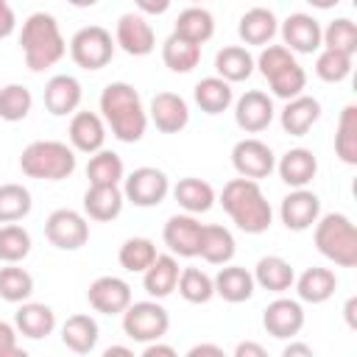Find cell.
<instances>
[{
	"mask_svg": "<svg viewBox=\"0 0 357 357\" xmlns=\"http://www.w3.org/2000/svg\"><path fill=\"white\" fill-rule=\"evenodd\" d=\"M282 42L290 53H315L321 50V22L312 14L296 11L279 25Z\"/></svg>",
	"mask_w": 357,
	"mask_h": 357,
	"instance_id": "e0dca14e",
	"label": "cell"
},
{
	"mask_svg": "<svg viewBox=\"0 0 357 357\" xmlns=\"http://www.w3.org/2000/svg\"><path fill=\"white\" fill-rule=\"evenodd\" d=\"M31 192L22 184H0V223H17L31 215Z\"/></svg>",
	"mask_w": 357,
	"mask_h": 357,
	"instance_id": "ee69618b",
	"label": "cell"
},
{
	"mask_svg": "<svg viewBox=\"0 0 357 357\" xmlns=\"http://www.w3.org/2000/svg\"><path fill=\"white\" fill-rule=\"evenodd\" d=\"M315 248L321 257L335 262L337 268H354L357 265V229L349 215L343 212H326L315 220Z\"/></svg>",
	"mask_w": 357,
	"mask_h": 357,
	"instance_id": "5b68a950",
	"label": "cell"
},
{
	"mask_svg": "<svg viewBox=\"0 0 357 357\" xmlns=\"http://www.w3.org/2000/svg\"><path fill=\"white\" fill-rule=\"evenodd\" d=\"M114 45L128 53V56H148L156 47V33L153 25L145 20V14L139 11H128L117 20L114 28Z\"/></svg>",
	"mask_w": 357,
	"mask_h": 357,
	"instance_id": "8fae6325",
	"label": "cell"
},
{
	"mask_svg": "<svg viewBox=\"0 0 357 357\" xmlns=\"http://www.w3.org/2000/svg\"><path fill=\"white\" fill-rule=\"evenodd\" d=\"M296 293H298V301H307V304H324L335 296L337 290V276L335 271L329 268H321V265H312L307 268L301 276H296Z\"/></svg>",
	"mask_w": 357,
	"mask_h": 357,
	"instance_id": "83f0119b",
	"label": "cell"
},
{
	"mask_svg": "<svg viewBox=\"0 0 357 357\" xmlns=\"http://www.w3.org/2000/svg\"><path fill=\"white\" fill-rule=\"evenodd\" d=\"M262 326L271 337L276 340H287L296 337L304 329V307L296 298H284L279 293V298H273L265 310H262Z\"/></svg>",
	"mask_w": 357,
	"mask_h": 357,
	"instance_id": "7c38bea8",
	"label": "cell"
},
{
	"mask_svg": "<svg viewBox=\"0 0 357 357\" xmlns=\"http://www.w3.org/2000/svg\"><path fill=\"white\" fill-rule=\"evenodd\" d=\"M237 33L245 45H257V47H265L271 45V39L279 33V20L271 8H262V6H254L248 8L240 22H237Z\"/></svg>",
	"mask_w": 357,
	"mask_h": 357,
	"instance_id": "d4e9b609",
	"label": "cell"
},
{
	"mask_svg": "<svg viewBox=\"0 0 357 357\" xmlns=\"http://www.w3.org/2000/svg\"><path fill=\"white\" fill-rule=\"evenodd\" d=\"M20 170L28 178H39V181L70 178L75 170V151L59 139H36L22 148Z\"/></svg>",
	"mask_w": 357,
	"mask_h": 357,
	"instance_id": "277c9868",
	"label": "cell"
},
{
	"mask_svg": "<svg viewBox=\"0 0 357 357\" xmlns=\"http://www.w3.org/2000/svg\"><path fill=\"white\" fill-rule=\"evenodd\" d=\"M234 357H265V346H259L254 340H243L234 346Z\"/></svg>",
	"mask_w": 357,
	"mask_h": 357,
	"instance_id": "f5cc1de1",
	"label": "cell"
},
{
	"mask_svg": "<svg viewBox=\"0 0 357 357\" xmlns=\"http://www.w3.org/2000/svg\"><path fill=\"white\" fill-rule=\"evenodd\" d=\"M351 59L349 53H340V50H329L324 47L315 59V75L326 84H340L351 75Z\"/></svg>",
	"mask_w": 357,
	"mask_h": 357,
	"instance_id": "7dc6e473",
	"label": "cell"
},
{
	"mask_svg": "<svg viewBox=\"0 0 357 357\" xmlns=\"http://www.w3.org/2000/svg\"><path fill=\"white\" fill-rule=\"evenodd\" d=\"M237 245H234V234L220 226V223H204L201 226V243H198V257L209 265H226L231 262Z\"/></svg>",
	"mask_w": 357,
	"mask_h": 357,
	"instance_id": "4316f807",
	"label": "cell"
},
{
	"mask_svg": "<svg viewBox=\"0 0 357 357\" xmlns=\"http://www.w3.org/2000/svg\"><path fill=\"white\" fill-rule=\"evenodd\" d=\"M70 148L81 153H95L106 145V123L95 112H73L70 117Z\"/></svg>",
	"mask_w": 357,
	"mask_h": 357,
	"instance_id": "d6986e66",
	"label": "cell"
},
{
	"mask_svg": "<svg viewBox=\"0 0 357 357\" xmlns=\"http://www.w3.org/2000/svg\"><path fill=\"white\" fill-rule=\"evenodd\" d=\"M0 3H6V0H0Z\"/></svg>",
	"mask_w": 357,
	"mask_h": 357,
	"instance_id": "6125c7cd",
	"label": "cell"
},
{
	"mask_svg": "<svg viewBox=\"0 0 357 357\" xmlns=\"http://www.w3.org/2000/svg\"><path fill=\"white\" fill-rule=\"evenodd\" d=\"M178 296L190 304H206L215 296V282L206 271L201 268H181L178 273V284H176Z\"/></svg>",
	"mask_w": 357,
	"mask_h": 357,
	"instance_id": "60d3db41",
	"label": "cell"
},
{
	"mask_svg": "<svg viewBox=\"0 0 357 357\" xmlns=\"http://www.w3.org/2000/svg\"><path fill=\"white\" fill-rule=\"evenodd\" d=\"M153 259H156V245L148 237H128L117 251V262L128 273H142Z\"/></svg>",
	"mask_w": 357,
	"mask_h": 357,
	"instance_id": "b9f144b4",
	"label": "cell"
},
{
	"mask_svg": "<svg viewBox=\"0 0 357 357\" xmlns=\"http://www.w3.org/2000/svg\"><path fill=\"white\" fill-rule=\"evenodd\" d=\"M198 354H215V357H223V349L215 346V343H198L187 351V357H198Z\"/></svg>",
	"mask_w": 357,
	"mask_h": 357,
	"instance_id": "db71d44e",
	"label": "cell"
},
{
	"mask_svg": "<svg viewBox=\"0 0 357 357\" xmlns=\"http://www.w3.org/2000/svg\"><path fill=\"white\" fill-rule=\"evenodd\" d=\"M321 120V103L312 95H296L284 103V109L279 112V123L284 128V134L290 137H304L315 123Z\"/></svg>",
	"mask_w": 357,
	"mask_h": 357,
	"instance_id": "7402d4cb",
	"label": "cell"
},
{
	"mask_svg": "<svg viewBox=\"0 0 357 357\" xmlns=\"http://www.w3.org/2000/svg\"><path fill=\"white\" fill-rule=\"evenodd\" d=\"M17 326L8 321H0V357H25V351L17 343Z\"/></svg>",
	"mask_w": 357,
	"mask_h": 357,
	"instance_id": "c3c4849f",
	"label": "cell"
},
{
	"mask_svg": "<svg viewBox=\"0 0 357 357\" xmlns=\"http://www.w3.org/2000/svg\"><path fill=\"white\" fill-rule=\"evenodd\" d=\"M215 73L223 81H229V84H240V81L251 78V73H254V56L243 45H226V47H220L215 53Z\"/></svg>",
	"mask_w": 357,
	"mask_h": 357,
	"instance_id": "d6a6232c",
	"label": "cell"
},
{
	"mask_svg": "<svg viewBox=\"0 0 357 357\" xmlns=\"http://www.w3.org/2000/svg\"><path fill=\"white\" fill-rule=\"evenodd\" d=\"M31 234L20 223L0 226V262H22L31 254Z\"/></svg>",
	"mask_w": 357,
	"mask_h": 357,
	"instance_id": "bcb514c9",
	"label": "cell"
},
{
	"mask_svg": "<svg viewBox=\"0 0 357 357\" xmlns=\"http://www.w3.org/2000/svg\"><path fill=\"white\" fill-rule=\"evenodd\" d=\"M190 3H192V6H198V3H201V0H190Z\"/></svg>",
	"mask_w": 357,
	"mask_h": 357,
	"instance_id": "94428289",
	"label": "cell"
},
{
	"mask_svg": "<svg viewBox=\"0 0 357 357\" xmlns=\"http://www.w3.org/2000/svg\"><path fill=\"white\" fill-rule=\"evenodd\" d=\"M148 120L162 134H178L190 123V106L176 92H156L148 106Z\"/></svg>",
	"mask_w": 357,
	"mask_h": 357,
	"instance_id": "2e32d148",
	"label": "cell"
},
{
	"mask_svg": "<svg viewBox=\"0 0 357 357\" xmlns=\"http://www.w3.org/2000/svg\"><path fill=\"white\" fill-rule=\"evenodd\" d=\"M354 310H357V298L351 296V298L346 301V307H343V315H346V324H349V329H357V318H354Z\"/></svg>",
	"mask_w": 357,
	"mask_h": 357,
	"instance_id": "9f6ffc18",
	"label": "cell"
},
{
	"mask_svg": "<svg viewBox=\"0 0 357 357\" xmlns=\"http://www.w3.org/2000/svg\"><path fill=\"white\" fill-rule=\"evenodd\" d=\"M100 117L120 142H139L148 131V112L139 92L126 81H112L100 92Z\"/></svg>",
	"mask_w": 357,
	"mask_h": 357,
	"instance_id": "6da1fadb",
	"label": "cell"
},
{
	"mask_svg": "<svg viewBox=\"0 0 357 357\" xmlns=\"http://www.w3.org/2000/svg\"><path fill=\"white\" fill-rule=\"evenodd\" d=\"M279 218L290 231H307L321 218V198L307 187H293V192L282 198Z\"/></svg>",
	"mask_w": 357,
	"mask_h": 357,
	"instance_id": "4fadbf2b",
	"label": "cell"
},
{
	"mask_svg": "<svg viewBox=\"0 0 357 357\" xmlns=\"http://www.w3.org/2000/svg\"><path fill=\"white\" fill-rule=\"evenodd\" d=\"M254 282H257L262 290L279 296V293H287V290L293 287L296 271H293V265H290L287 259H282V257H276V254H268V257H262V259L257 262V268H254Z\"/></svg>",
	"mask_w": 357,
	"mask_h": 357,
	"instance_id": "1f68e13d",
	"label": "cell"
},
{
	"mask_svg": "<svg viewBox=\"0 0 357 357\" xmlns=\"http://www.w3.org/2000/svg\"><path fill=\"white\" fill-rule=\"evenodd\" d=\"M100 329L98 321L86 312H75L61 324V343L75 354H89L98 346Z\"/></svg>",
	"mask_w": 357,
	"mask_h": 357,
	"instance_id": "f546056e",
	"label": "cell"
},
{
	"mask_svg": "<svg viewBox=\"0 0 357 357\" xmlns=\"http://www.w3.org/2000/svg\"><path fill=\"white\" fill-rule=\"evenodd\" d=\"M284 357H296V354H304V357H312L315 351H312V346H307V343H290V346H284V351H282Z\"/></svg>",
	"mask_w": 357,
	"mask_h": 357,
	"instance_id": "11a10c76",
	"label": "cell"
},
{
	"mask_svg": "<svg viewBox=\"0 0 357 357\" xmlns=\"http://www.w3.org/2000/svg\"><path fill=\"white\" fill-rule=\"evenodd\" d=\"M167 192H170V178L159 167L145 165V167H137L128 176H123V195L134 206H142V209L159 206L167 198Z\"/></svg>",
	"mask_w": 357,
	"mask_h": 357,
	"instance_id": "ba28073f",
	"label": "cell"
},
{
	"mask_svg": "<svg viewBox=\"0 0 357 357\" xmlns=\"http://www.w3.org/2000/svg\"><path fill=\"white\" fill-rule=\"evenodd\" d=\"M162 61L170 73H190L201 61V45L181 39L178 33H170L162 42Z\"/></svg>",
	"mask_w": 357,
	"mask_h": 357,
	"instance_id": "d590c367",
	"label": "cell"
},
{
	"mask_svg": "<svg viewBox=\"0 0 357 357\" xmlns=\"http://www.w3.org/2000/svg\"><path fill=\"white\" fill-rule=\"evenodd\" d=\"M212 282H215V296H220V298L229 301V304H243V301H248V298L254 296V287H257L254 273H251L248 268L231 265V262H226V265L212 276Z\"/></svg>",
	"mask_w": 357,
	"mask_h": 357,
	"instance_id": "603a6c76",
	"label": "cell"
},
{
	"mask_svg": "<svg viewBox=\"0 0 357 357\" xmlns=\"http://www.w3.org/2000/svg\"><path fill=\"white\" fill-rule=\"evenodd\" d=\"M321 47H329V50H340V53L354 56L357 53V25L349 17L332 20L326 28H321Z\"/></svg>",
	"mask_w": 357,
	"mask_h": 357,
	"instance_id": "f6af8a7d",
	"label": "cell"
},
{
	"mask_svg": "<svg viewBox=\"0 0 357 357\" xmlns=\"http://www.w3.org/2000/svg\"><path fill=\"white\" fill-rule=\"evenodd\" d=\"M134 3H137L139 14H151V17H159V14H165V11L170 8V3H173V0H134Z\"/></svg>",
	"mask_w": 357,
	"mask_h": 357,
	"instance_id": "f907efd6",
	"label": "cell"
},
{
	"mask_svg": "<svg viewBox=\"0 0 357 357\" xmlns=\"http://www.w3.org/2000/svg\"><path fill=\"white\" fill-rule=\"evenodd\" d=\"M70 6H75V8H92L98 0H67Z\"/></svg>",
	"mask_w": 357,
	"mask_h": 357,
	"instance_id": "91938a15",
	"label": "cell"
},
{
	"mask_svg": "<svg viewBox=\"0 0 357 357\" xmlns=\"http://www.w3.org/2000/svg\"><path fill=\"white\" fill-rule=\"evenodd\" d=\"M218 201H220L223 212L231 218V223L245 234H262L273 223V209H271L259 181H254V178L240 176V178L226 181Z\"/></svg>",
	"mask_w": 357,
	"mask_h": 357,
	"instance_id": "7a4b0ae2",
	"label": "cell"
},
{
	"mask_svg": "<svg viewBox=\"0 0 357 357\" xmlns=\"http://www.w3.org/2000/svg\"><path fill=\"white\" fill-rule=\"evenodd\" d=\"M17 31V14L8 3H0V39L11 36Z\"/></svg>",
	"mask_w": 357,
	"mask_h": 357,
	"instance_id": "681fc988",
	"label": "cell"
},
{
	"mask_svg": "<svg viewBox=\"0 0 357 357\" xmlns=\"http://www.w3.org/2000/svg\"><path fill=\"white\" fill-rule=\"evenodd\" d=\"M192 98L201 106V112H206V114H223L234 103V89L220 75H209V78H201L195 84Z\"/></svg>",
	"mask_w": 357,
	"mask_h": 357,
	"instance_id": "836d02e7",
	"label": "cell"
},
{
	"mask_svg": "<svg viewBox=\"0 0 357 357\" xmlns=\"http://www.w3.org/2000/svg\"><path fill=\"white\" fill-rule=\"evenodd\" d=\"M45 237L61 251H78L89 240V220L75 209H53L45 220Z\"/></svg>",
	"mask_w": 357,
	"mask_h": 357,
	"instance_id": "9c48e42d",
	"label": "cell"
},
{
	"mask_svg": "<svg viewBox=\"0 0 357 357\" xmlns=\"http://www.w3.org/2000/svg\"><path fill=\"white\" fill-rule=\"evenodd\" d=\"M81 98H84V92H81V84L75 75L59 73L45 84V109L53 117H67V114L78 112Z\"/></svg>",
	"mask_w": 357,
	"mask_h": 357,
	"instance_id": "ffe728a7",
	"label": "cell"
},
{
	"mask_svg": "<svg viewBox=\"0 0 357 357\" xmlns=\"http://www.w3.org/2000/svg\"><path fill=\"white\" fill-rule=\"evenodd\" d=\"M114 36L103 25L78 28L70 39V59L81 70H103L114 56Z\"/></svg>",
	"mask_w": 357,
	"mask_h": 357,
	"instance_id": "52a82bcc",
	"label": "cell"
},
{
	"mask_svg": "<svg viewBox=\"0 0 357 357\" xmlns=\"http://www.w3.org/2000/svg\"><path fill=\"white\" fill-rule=\"evenodd\" d=\"M123 176H126V165L114 151L100 148V151L89 153V162H86L89 184H120Z\"/></svg>",
	"mask_w": 357,
	"mask_h": 357,
	"instance_id": "8d00e7d4",
	"label": "cell"
},
{
	"mask_svg": "<svg viewBox=\"0 0 357 357\" xmlns=\"http://www.w3.org/2000/svg\"><path fill=\"white\" fill-rule=\"evenodd\" d=\"M265 81H268L273 98L290 100V98H296V95L304 92V86H307V73H304V67L293 59V61H287L284 67H279L276 73H271Z\"/></svg>",
	"mask_w": 357,
	"mask_h": 357,
	"instance_id": "f35d334b",
	"label": "cell"
},
{
	"mask_svg": "<svg viewBox=\"0 0 357 357\" xmlns=\"http://www.w3.org/2000/svg\"><path fill=\"white\" fill-rule=\"evenodd\" d=\"M20 45L25 56V67L31 73H42L53 64H59L67 53V42L61 36V28L53 14L47 11H33L20 31Z\"/></svg>",
	"mask_w": 357,
	"mask_h": 357,
	"instance_id": "3957f363",
	"label": "cell"
},
{
	"mask_svg": "<svg viewBox=\"0 0 357 357\" xmlns=\"http://www.w3.org/2000/svg\"><path fill=\"white\" fill-rule=\"evenodd\" d=\"M178 259L173 254H156V259L142 271V287L151 298H167L178 284Z\"/></svg>",
	"mask_w": 357,
	"mask_h": 357,
	"instance_id": "cb8c5ba5",
	"label": "cell"
},
{
	"mask_svg": "<svg viewBox=\"0 0 357 357\" xmlns=\"http://www.w3.org/2000/svg\"><path fill=\"white\" fill-rule=\"evenodd\" d=\"M86 301L100 315H120L134 301L131 284L120 276H98L86 290Z\"/></svg>",
	"mask_w": 357,
	"mask_h": 357,
	"instance_id": "9a60e30c",
	"label": "cell"
},
{
	"mask_svg": "<svg viewBox=\"0 0 357 357\" xmlns=\"http://www.w3.org/2000/svg\"><path fill=\"white\" fill-rule=\"evenodd\" d=\"M335 153L346 165H357V106L349 103L340 112L337 134H335Z\"/></svg>",
	"mask_w": 357,
	"mask_h": 357,
	"instance_id": "ab89813d",
	"label": "cell"
},
{
	"mask_svg": "<svg viewBox=\"0 0 357 357\" xmlns=\"http://www.w3.org/2000/svg\"><path fill=\"white\" fill-rule=\"evenodd\" d=\"M33 95L22 84H6L0 86V120L6 123H20L31 114Z\"/></svg>",
	"mask_w": 357,
	"mask_h": 357,
	"instance_id": "7bdbcfd3",
	"label": "cell"
},
{
	"mask_svg": "<svg viewBox=\"0 0 357 357\" xmlns=\"http://www.w3.org/2000/svg\"><path fill=\"white\" fill-rule=\"evenodd\" d=\"M14 326L20 335L42 340L56 329V312L42 301H20V310L14 312Z\"/></svg>",
	"mask_w": 357,
	"mask_h": 357,
	"instance_id": "484cf974",
	"label": "cell"
},
{
	"mask_svg": "<svg viewBox=\"0 0 357 357\" xmlns=\"http://www.w3.org/2000/svg\"><path fill=\"white\" fill-rule=\"evenodd\" d=\"M126 195L120 184H89L84 192V215L98 223H109L123 212Z\"/></svg>",
	"mask_w": 357,
	"mask_h": 357,
	"instance_id": "44dd1931",
	"label": "cell"
},
{
	"mask_svg": "<svg viewBox=\"0 0 357 357\" xmlns=\"http://www.w3.org/2000/svg\"><path fill=\"white\" fill-rule=\"evenodd\" d=\"M120 315H123V332H126V337H131L137 343L162 340L167 335V329H170V315L159 304V298L131 301Z\"/></svg>",
	"mask_w": 357,
	"mask_h": 357,
	"instance_id": "8992f818",
	"label": "cell"
},
{
	"mask_svg": "<svg viewBox=\"0 0 357 357\" xmlns=\"http://www.w3.org/2000/svg\"><path fill=\"white\" fill-rule=\"evenodd\" d=\"M231 165L240 176L259 181L276 170V156L268 142H262L257 137H245L231 148Z\"/></svg>",
	"mask_w": 357,
	"mask_h": 357,
	"instance_id": "30bf717a",
	"label": "cell"
},
{
	"mask_svg": "<svg viewBox=\"0 0 357 357\" xmlns=\"http://www.w3.org/2000/svg\"><path fill=\"white\" fill-rule=\"evenodd\" d=\"M312 8H321V11H326V8H335L340 0H307Z\"/></svg>",
	"mask_w": 357,
	"mask_h": 357,
	"instance_id": "680465c9",
	"label": "cell"
},
{
	"mask_svg": "<svg viewBox=\"0 0 357 357\" xmlns=\"http://www.w3.org/2000/svg\"><path fill=\"white\" fill-rule=\"evenodd\" d=\"M273 98L262 89H248L234 100V123L245 134H259L273 123Z\"/></svg>",
	"mask_w": 357,
	"mask_h": 357,
	"instance_id": "5bb4252c",
	"label": "cell"
},
{
	"mask_svg": "<svg viewBox=\"0 0 357 357\" xmlns=\"http://www.w3.org/2000/svg\"><path fill=\"white\" fill-rule=\"evenodd\" d=\"M276 170L287 187H307L318 173V159L310 148H290L276 162Z\"/></svg>",
	"mask_w": 357,
	"mask_h": 357,
	"instance_id": "f1b7e54d",
	"label": "cell"
},
{
	"mask_svg": "<svg viewBox=\"0 0 357 357\" xmlns=\"http://www.w3.org/2000/svg\"><path fill=\"white\" fill-rule=\"evenodd\" d=\"M112 354H123V357H134V351H131L128 346H109V349L103 351V357H112Z\"/></svg>",
	"mask_w": 357,
	"mask_h": 357,
	"instance_id": "6f0895ef",
	"label": "cell"
},
{
	"mask_svg": "<svg viewBox=\"0 0 357 357\" xmlns=\"http://www.w3.org/2000/svg\"><path fill=\"white\" fill-rule=\"evenodd\" d=\"M173 33H178V36L187 39V42L204 45V42H209L212 33H215V17H212L204 6H190V8H184V11L178 14Z\"/></svg>",
	"mask_w": 357,
	"mask_h": 357,
	"instance_id": "e575fe53",
	"label": "cell"
},
{
	"mask_svg": "<svg viewBox=\"0 0 357 357\" xmlns=\"http://www.w3.org/2000/svg\"><path fill=\"white\" fill-rule=\"evenodd\" d=\"M31 293H33V276L17 262H6L0 268V298L8 304H20L28 301Z\"/></svg>",
	"mask_w": 357,
	"mask_h": 357,
	"instance_id": "74e56055",
	"label": "cell"
},
{
	"mask_svg": "<svg viewBox=\"0 0 357 357\" xmlns=\"http://www.w3.org/2000/svg\"><path fill=\"white\" fill-rule=\"evenodd\" d=\"M201 226L195 215L184 212V215H170L165 229H162V240L170 248L173 257H198V243H201Z\"/></svg>",
	"mask_w": 357,
	"mask_h": 357,
	"instance_id": "ac0fdd59",
	"label": "cell"
},
{
	"mask_svg": "<svg viewBox=\"0 0 357 357\" xmlns=\"http://www.w3.org/2000/svg\"><path fill=\"white\" fill-rule=\"evenodd\" d=\"M142 357H176V349L173 346H165L159 340H151V343H145Z\"/></svg>",
	"mask_w": 357,
	"mask_h": 357,
	"instance_id": "816d5d0a",
	"label": "cell"
},
{
	"mask_svg": "<svg viewBox=\"0 0 357 357\" xmlns=\"http://www.w3.org/2000/svg\"><path fill=\"white\" fill-rule=\"evenodd\" d=\"M173 198L176 204L190 212V215H201V212H209L212 204L218 201L215 198V190L209 181L198 178V176H187V178H178L176 187H173Z\"/></svg>",
	"mask_w": 357,
	"mask_h": 357,
	"instance_id": "4dcf8cb0",
	"label": "cell"
}]
</instances>
